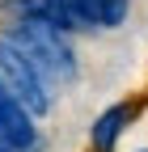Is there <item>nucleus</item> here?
Returning <instances> with one entry per match:
<instances>
[{"instance_id":"39448f33","label":"nucleus","mask_w":148,"mask_h":152,"mask_svg":"<svg viewBox=\"0 0 148 152\" xmlns=\"http://www.w3.org/2000/svg\"><path fill=\"white\" fill-rule=\"evenodd\" d=\"M0 17L9 26H26V21H47L42 0H0Z\"/></svg>"},{"instance_id":"f257e3e1","label":"nucleus","mask_w":148,"mask_h":152,"mask_svg":"<svg viewBox=\"0 0 148 152\" xmlns=\"http://www.w3.org/2000/svg\"><path fill=\"white\" fill-rule=\"evenodd\" d=\"M4 38H9L17 51H26V59L38 68V76H42L51 89H59V85H68L72 76H76V64H72V47H68L64 30H55L51 21L9 26V30H4Z\"/></svg>"},{"instance_id":"0eeeda50","label":"nucleus","mask_w":148,"mask_h":152,"mask_svg":"<svg viewBox=\"0 0 148 152\" xmlns=\"http://www.w3.org/2000/svg\"><path fill=\"white\" fill-rule=\"evenodd\" d=\"M0 97H9V85H4V80H0Z\"/></svg>"},{"instance_id":"7ed1b4c3","label":"nucleus","mask_w":148,"mask_h":152,"mask_svg":"<svg viewBox=\"0 0 148 152\" xmlns=\"http://www.w3.org/2000/svg\"><path fill=\"white\" fill-rule=\"evenodd\" d=\"M127 118H131V106H127V102L102 110L97 123H93V148H97V152H114V144H119V135H123Z\"/></svg>"},{"instance_id":"20e7f679","label":"nucleus","mask_w":148,"mask_h":152,"mask_svg":"<svg viewBox=\"0 0 148 152\" xmlns=\"http://www.w3.org/2000/svg\"><path fill=\"white\" fill-rule=\"evenodd\" d=\"M68 4L85 17V26H102V30L123 26L127 17V0H68Z\"/></svg>"},{"instance_id":"423d86ee","label":"nucleus","mask_w":148,"mask_h":152,"mask_svg":"<svg viewBox=\"0 0 148 152\" xmlns=\"http://www.w3.org/2000/svg\"><path fill=\"white\" fill-rule=\"evenodd\" d=\"M42 13H47V21L55 30H89L85 26V17L68 4V0H42Z\"/></svg>"},{"instance_id":"f03ea898","label":"nucleus","mask_w":148,"mask_h":152,"mask_svg":"<svg viewBox=\"0 0 148 152\" xmlns=\"http://www.w3.org/2000/svg\"><path fill=\"white\" fill-rule=\"evenodd\" d=\"M0 80L9 85V93L34 114V118H42L51 110V85L38 76V68L26 59V51H17L9 38H0Z\"/></svg>"}]
</instances>
